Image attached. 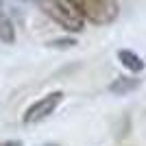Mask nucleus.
I'll list each match as a JSON object with an SVG mask.
<instances>
[{"label": "nucleus", "instance_id": "1", "mask_svg": "<svg viewBox=\"0 0 146 146\" xmlns=\"http://www.w3.org/2000/svg\"><path fill=\"white\" fill-rule=\"evenodd\" d=\"M44 13L52 18L61 29L72 31V33H81L85 26V18L81 15L72 0H39Z\"/></svg>", "mask_w": 146, "mask_h": 146}, {"label": "nucleus", "instance_id": "2", "mask_svg": "<svg viewBox=\"0 0 146 146\" xmlns=\"http://www.w3.org/2000/svg\"><path fill=\"white\" fill-rule=\"evenodd\" d=\"M81 15L98 26H107L118 18L120 7L118 0H72Z\"/></svg>", "mask_w": 146, "mask_h": 146}, {"label": "nucleus", "instance_id": "3", "mask_svg": "<svg viewBox=\"0 0 146 146\" xmlns=\"http://www.w3.org/2000/svg\"><path fill=\"white\" fill-rule=\"evenodd\" d=\"M61 100H63V92H52L48 96L35 100V103L26 109L24 118H22L24 124H35V122H42V120H46V118H50L57 111V107L61 105Z\"/></svg>", "mask_w": 146, "mask_h": 146}, {"label": "nucleus", "instance_id": "4", "mask_svg": "<svg viewBox=\"0 0 146 146\" xmlns=\"http://www.w3.org/2000/svg\"><path fill=\"white\" fill-rule=\"evenodd\" d=\"M118 59H120V63L127 68V70H131V72H142V70H144V61L135 55L133 50H118Z\"/></svg>", "mask_w": 146, "mask_h": 146}, {"label": "nucleus", "instance_id": "5", "mask_svg": "<svg viewBox=\"0 0 146 146\" xmlns=\"http://www.w3.org/2000/svg\"><path fill=\"white\" fill-rule=\"evenodd\" d=\"M137 85H140V79L120 76V79H116V81L109 85V92H111V94H118V96H124V94H129V92H133Z\"/></svg>", "mask_w": 146, "mask_h": 146}, {"label": "nucleus", "instance_id": "6", "mask_svg": "<svg viewBox=\"0 0 146 146\" xmlns=\"http://www.w3.org/2000/svg\"><path fill=\"white\" fill-rule=\"evenodd\" d=\"M13 39H15V31H13V24H11V20H9V15L5 13L2 5H0V42L13 44Z\"/></svg>", "mask_w": 146, "mask_h": 146}, {"label": "nucleus", "instance_id": "7", "mask_svg": "<svg viewBox=\"0 0 146 146\" xmlns=\"http://www.w3.org/2000/svg\"><path fill=\"white\" fill-rule=\"evenodd\" d=\"M0 146H22V142H15V140H9V142H2Z\"/></svg>", "mask_w": 146, "mask_h": 146}]
</instances>
